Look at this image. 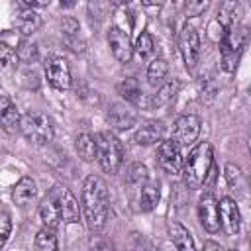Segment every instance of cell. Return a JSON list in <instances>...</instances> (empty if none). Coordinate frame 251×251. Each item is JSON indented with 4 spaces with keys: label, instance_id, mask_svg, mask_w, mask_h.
<instances>
[{
    "label": "cell",
    "instance_id": "obj_1",
    "mask_svg": "<svg viewBox=\"0 0 251 251\" xmlns=\"http://www.w3.org/2000/svg\"><path fill=\"white\" fill-rule=\"evenodd\" d=\"M82 210H84L86 226L92 231H100L106 226V220H108V188H106V182L96 175H90V176L84 178Z\"/></svg>",
    "mask_w": 251,
    "mask_h": 251
},
{
    "label": "cell",
    "instance_id": "obj_2",
    "mask_svg": "<svg viewBox=\"0 0 251 251\" xmlns=\"http://www.w3.org/2000/svg\"><path fill=\"white\" fill-rule=\"evenodd\" d=\"M214 167V153H212V145L210 143H198L186 157L184 165H182V178L184 184L192 190L200 188L202 184H206V178L210 175Z\"/></svg>",
    "mask_w": 251,
    "mask_h": 251
},
{
    "label": "cell",
    "instance_id": "obj_3",
    "mask_svg": "<svg viewBox=\"0 0 251 251\" xmlns=\"http://www.w3.org/2000/svg\"><path fill=\"white\" fill-rule=\"evenodd\" d=\"M249 27L245 25H237L229 31H226V35L220 41V55H222V69L231 73L239 61V55L245 47V43L249 41Z\"/></svg>",
    "mask_w": 251,
    "mask_h": 251
},
{
    "label": "cell",
    "instance_id": "obj_4",
    "mask_svg": "<svg viewBox=\"0 0 251 251\" xmlns=\"http://www.w3.org/2000/svg\"><path fill=\"white\" fill-rule=\"evenodd\" d=\"M20 129L25 135V139H29L35 145H47L53 139V124L49 116L37 110H29L22 116Z\"/></svg>",
    "mask_w": 251,
    "mask_h": 251
},
{
    "label": "cell",
    "instance_id": "obj_5",
    "mask_svg": "<svg viewBox=\"0 0 251 251\" xmlns=\"http://www.w3.org/2000/svg\"><path fill=\"white\" fill-rule=\"evenodd\" d=\"M96 145H98V163L104 169V173H118L122 161H124V147L120 139L112 131H100L96 135Z\"/></svg>",
    "mask_w": 251,
    "mask_h": 251
},
{
    "label": "cell",
    "instance_id": "obj_6",
    "mask_svg": "<svg viewBox=\"0 0 251 251\" xmlns=\"http://www.w3.org/2000/svg\"><path fill=\"white\" fill-rule=\"evenodd\" d=\"M53 202L57 204L59 212H61V218L65 224H75L78 222V216H80V204L78 200L75 198V194L67 188V186H61V184H55L49 192H47Z\"/></svg>",
    "mask_w": 251,
    "mask_h": 251
},
{
    "label": "cell",
    "instance_id": "obj_7",
    "mask_svg": "<svg viewBox=\"0 0 251 251\" xmlns=\"http://www.w3.org/2000/svg\"><path fill=\"white\" fill-rule=\"evenodd\" d=\"M200 118L198 116H192V114H186V116H180L176 118L175 122V127H173V139L180 145V147H188L192 145L198 135H200Z\"/></svg>",
    "mask_w": 251,
    "mask_h": 251
},
{
    "label": "cell",
    "instance_id": "obj_8",
    "mask_svg": "<svg viewBox=\"0 0 251 251\" xmlns=\"http://www.w3.org/2000/svg\"><path fill=\"white\" fill-rule=\"evenodd\" d=\"M45 78L57 90H67L71 86V69L63 57H53L45 63Z\"/></svg>",
    "mask_w": 251,
    "mask_h": 251
},
{
    "label": "cell",
    "instance_id": "obj_9",
    "mask_svg": "<svg viewBox=\"0 0 251 251\" xmlns=\"http://www.w3.org/2000/svg\"><path fill=\"white\" fill-rule=\"evenodd\" d=\"M178 47L182 53V59L186 63L188 69H192L198 61V53H200V37L198 31L192 25H184L178 33Z\"/></svg>",
    "mask_w": 251,
    "mask_h": 251
},
{
    "label": "cell",
    "instance_id": "obj_10",
    "mask_svg": "<svg viewBox=\"0 0 251 251\" xmlns=\"http://www.w3.org/2000/svg\"><path fill=\"white\" fill-rule=\"evenodd\" d=\"M159 165L169 175H178L182 171V157L180 145L175 139H165L159 145Z\"/></svg>",
    "mask_w": 251,
    "mask_h": 251
},
{
    "label": "cell",
    "instance_id": "obj_11",
    "mask_svg": "<svg viewBox=\"0 0 251 251\" xmlns=\"http://www.w3.org/2000/svg\"><path fill=\"white\" fill-rule=\"evenodd\" d=\"M108 45H110V49H112V55H114L120 63H129V59H131L135 47L131 45L129 35H127L122 27H118V25L110 27V31H108Z\"/></svg>",
    "mask_w": 251,
    "mask_h": 251
},
{
    "label": "cell",
    "instance_id": "obj_12",
    "mask_svg": "<svg viewBox=\"0 0 251 251\" xmlns=\"http://www.w3.org/2000/svg\"><path fill=\"white\" fill-rule=\"evenodd\" d=\"M198 216L200 224L204 226L206 231L216 233L220 229V204L212 194H204L198 202Z\"/></svg>",
    "mask_w": 251,
    "mask_h": 251
},
{
    "label": "cell",
    "instance_id": "obj_13",
    "mask_svg": "<svg viewBox=\"0 0 251 251\" xmlns=\"http://www.w3.org/2000/svg\"><path fill=\"white\" fill-rule=\"evenodd\" d=\"M220 226L227 235H237L241 229V214L231 198L220 200Z\"/></svg>",
    "mask_w": 251,
    "mask_h": 251
},
{
    "label": "cell",
    "instance_id": "obj_14",
    "mask_svg": "<svg viewBox=\"0 0 251 251\" xmlns=\"http://www.w3.org/2000/svg\"><path fill=\"white\" fill-rule=\"evenodd\" d=\"M241 16H243V8H241L239 2H222L216 22H218L226 31H229V29H233V27L239 25Z\"/></svg>",
    "mask_w": 251,
    "mask_h": 251
},
{
    "label": "cell",
    "instance_id": "obj_15",
    "mask_svg": "<svg viewBox=\"0 0 251 251\" xmlns=\"http://www.w3.org/2000/svg\"><path fill=\"white\" fill-rule=\"evenodd\" d=\"M167 231H169V237H171L173 245L176 247V251H196V249H194V239H192L190 231H188L182 224H178V222H169Z\"/></svg>",
    "mask_w": 251,
    "mask_h": 251
},
{
    "label": "cell",
    "instance_id": "obj_16",
    "mask_svg": "<svg viewBox=\"0 0 251 251\" xmlns=\"http://www.w3.org/2000/svg\"><path fill=\"white\" fill-rule=\"evenodd\" d=\"M35 194H37V186L31 176H22L12 188V198L18 206H27L29 202H33Z\"/></svg>",
    "mask_w": 251,
    "mask_h": 251
},
{
    "label": "cell",
    "instance_id": "obj_17",
    "mask_svg": "<svg viewBox=\"0 0 251 251\" xmlns=\"http://www.w3.org/2000/svg\"><path fill=\"white\" fill-rule=\"evenodd\" d=\"M163 135H165V126L161 122H147L135 131L133 139L139 145H153L157 141H163Z\"/></svg>",
    "mask_w": 251,
    "mask_h": 251
},
{
    "label": "cell",
    "instance_id": "obj_18",
    "mask_svg": "<svg viewBox=\"0 0 251 251\" xmlns=\"http://www.w3.org/2000/svg\"><path fill=\"white\" fill-rule=\"evenodd\" d=\"M39 218H41L43 226L49 227V229H57L59 224L63 222L61 212H59L57 204L53 202V198H51L49 194H47V196L41 200V204H39Z\"/></svg>",
    "mask_w": 251,
    "mask_h": 251
},
{
    "label": "cell",
    "instance_id": "obj_19",
    "mask_svg": "<svg viewBox=\"0 0 251 251\" xmlns=\"http://www.w3.org/2000/svg\"><path fill=\"white\" fill-rule=\"evenodd\" d=\"M14 24H16V27H18L20 33L31 35L33 31H37L41 27V16L37 12H33V10H29V8H25V10H22L16 16V22Z\"/></svg>",
    "mask_w": 251,
    "mask_h": 251
},
{
    "label": "cell",
    "instance_id": "obj_20",
    "mask_svg": "<svg viewBox=\"0 0 251 251\" xmlns=\"http://www.w3.org/2000/svg\"><path fill=\"white\" fill-rule=\"evenodd\" d=\"M108 122L118 129H127L135 124V114L131 110H127L126 106L114 104L112 110L108 112Z\"/></svg>",
    "mask_w": 251,
    "mask_h": 251
},
{
    "label": "cell",
    "instance_id": "obj_21",
    "mask_svg": "<svg viewBox=\"0 0 251 251\" xmlns=\"http://www.w3.org/2000/svg\"><path fill=\"white\" fill-rule=\"evenodd\" d=\"M75 147H76V153H78V157H80L82 161L90 163V161L98 159V145H96V137H92L90 133H80V135L76 137Z\"/></svg>",
    "mask_w": 251,
    "mask_h": 251
},
{
    "label": "cell",
    "instance_id": "obj_22",
    "mask_svg": "<svg viewBox=\"0 0 251 251\" xmlns=\"http://www.w3.org/2000/svg\"><path fill=\"white\" fill-rule=\"evenodd\" d=\"M159 198H161V192H159V184L157 182H149L143 186L141 194H139V208L143 212H151L157 204H159Z\"/></svg>",
    "mask_w": 251,
    "mask_h": 251
},
{
    "label": "cell",
    "instance_id": "obj_23",
    "mask_svg": "<svg viewBox=\"0 0 251 251\" xmlns=\"http://www.w3.org/2000/svg\"><path fill=\"white\" fill-rule=\"evenodd\" d=\"M176 92H178V82H176V80L165 82V84H163V86L157 90V94L151 98V106H153V108L167 106L169 102H173V100H175Z\"/></svg>",
    "mask_w": 251,
    "mask_h": 251
},
{
    "label": "cell",
    "instance_id": "obj_24",
    "mask_svg": "<svg viewBox=\"0 0 251 251\" xmlns=\"http://www.w3.org/2000/svg\"><path fill=\"white\" fill-rule=\"evenodd\" d=\"M118 92H120V96L126 98L127 102L137 104V102L141 100V88H139V84H137L135 78H126V80H122V82L118 84Z\"/></svg>",
    "mask_w": 251,
    "mask_h": 251
},
{
    "label": "cell",
    "instance_id": "obj_25",
    "mask_svg": "<svg viewBox=\"0 0 251 251\" xmlns=\"http://www.w3.org/2000/svg\"><path fill=\"white\" fill-rule=\"evenodd\" d=\"M35 249L37 251H57V235L55 229L43 227L35 235Z\"/></svg>",
    "mask_w": 251,
    "mask_h": 251
},
{
    "label": "cell",
    "instance_id": "obj_26",
    "mask_svg": "<svg viewBox=\"0 0 251 251\" xmlns=\"http://www.w3.org/2000/svg\"><path fill=\"white\" fill-rule=\"evenodd\" d=\"M167 73H169V65H167L165 59H155V61H151L149 67H147V80H149V84L155 86V84L163 82V78L167 76Z\"/></svg>",
    "mask_w": 251,
    "mask_h": 251
},
{
    "label": "cell",
    "instance_id": "obj_27",
    "mask_svg": "<svg viewBox=\"0 0 251 251\" xmlns=\"http://www.w3.org/2000/svg\"><path fill=\"white\" fill-rule=\"evenodd\" d=\"M0 122H2V127L12 133V131H16V127H20L22 116L18 114V108L12 104V106H8L6 110L0 112Z\"/></svg>",
    "mask_w": 251,
    "mask_h": 251
},
{
    "label": "cell",
    "instance_id": "obj_28",
    "mask_svg": "<svg viewBox=\"0 0 251 251\" xmlns=\"http://www.w3.org/2000/svg\"><path fill=\"white\" fill-rule=\"evenodd\" d=\"M16 55H18V59L20 61H24V63H33L35 59H37V45L35 43H31V41H20L18 43V47H16Z\"/></svg>",
    "mask_w": 251,
    "mask_h": 251
},
{
    "label": "cell",
    "instance_id": "obj_29",
    "mask_svg": "<svg viewBox=\"0 0 251 251\" xmlns=\"http://www.w3.org/2000/svg\"><path fill=\"white\" fill-rule=\"evenodd\" d=\"M153 47H155L153 37H151L147 31H141V33L137 35V39H135V51H137V55H139L141 59H145V57H149V55L153 53Z\"/></svg>",
    "mask_w": 251,
    "mask_h": 251
},
{
    "label": "cell",
    "instance_id": "obj_30",
    "mask_svg": "<svg viewBox=\"0 0 251 251\" xmlns=\"http://www.w3.org/2000/svg\"><path fill=\"white\" fill-rule=\"evenodd\" d=\"M16 61H18L16 49H12V47L6 45V43H0V65H2V71L6 73L12 65H16Z\"/></svg>",
    "mask_w": 251,
    "mask_h": 251
},
{
    "label": "cell",
    "instance_id": "obj_31",
    "mask_svg": "<svg viewBox=\"0 0 251 251\" xmlns=\"http://www.w3.org/2000/svg\"><path fill=\"white\" fill-rule=\"evenodd\" d=\"M226 180H227V184L235 190V188H239V186L245 182V176H243V173H241L239 167L227 165V167H226Z\"/></svg>",
    "mask_w": 251,
    "mask_h": 251
},
{
    "label": "cell",
    "instance_id": "obj_32",
    "mask_svg": "<svg viewBox=\"0 0 251 251\" xmlns=\"http://www.w3.org/2000/svg\"><path fill=\"white\" fill-rule=\"evenodd\" d=\"M127 180H129L131 184H135V186H139L141 182H145V180H147V169H145V165H141V163L131 165L129 175H127Z\"/></svg>",
    "mask_w": 251,
    "mask_h": 251
},
{
    "label": "cell",
    "instance_id": "obj_33",
    "mask_svg": "<svg viewBox=\"0 0 251 251\" xmlns=\"http://www.w3.org/2000/svg\"><path fill=\"white\" fill-rule=\"evenodd\" d=\"M78 22L73 18V16H65L63 20H61V29H63V33L67 35V37H73V35H76L78 33Z\"/></svg>",
    "mask_w": 251,
    "mask_h": 251
},
{
    "label": "cell",
    "instance_id": "obj_34",
    "mask_svg": "<svg viewBox=\"0 0 251 251\" xmlns=\"http://www.w3.org/2000/svg\"><path fill=\"white\" fill-rule=\"evenodd\" d=\"M0 226H2V231H0L2 239H0V243L4 245L8 241V237H10V231H12V220H10V214L8 212H2L0 214Z\"/></svg>",
    "mask_w": 251,
    "mask_h": 251
},
{
    "label": "cell",
    "instance_id": "obj_35",
    "mask_svg": "<svg viewBox=\"0 0 251 251\" xmlns=\"http://www.w3.org/2000/svg\"><path fill=\"white\" fill-rule=\"evenodd\" d=\"M133 245H135V251H159L151 241L139 237L137 233H135V237H133Z\"/></svg>",
    "mask_w": 251,
    "mask_h": 251
},
{
    "label": "cell",
    "instance_id": "obj_36",
    "mask_svg": "<svg viewBox=\"0 0 251 251\" xmlns=\"http://www.w3.org/2000/svg\"><path fill=\"white\" fill-rule=\"evenodd\" d=\"M208 8V2H188L186 4V16H198Z\"/></svg>",
    "mask_w": 251,
    "mask_h": 251
},
{
    "label": "cell",
    "instance_id": "obj_37",
    "mask_svg": "<svg viewBox=\"0 0 251 251\" xmlns=\"http://www.w3.org/2000/svg\"><path fill=\"white\" fill-rule=\"evenodd\" d=\"M92 251H114V245L110 241H98L92 243Z\"/></svg>",
    "mask_w": 251,
    "mask_h": 251
},
{
    "label": "cell",
    "instance_id": "obj_38",
    "mask_svg": "<svg viewBox=\"0 0 251 251\" xmlns=\"http://www.w3.org/2000/svg\"><path fill=\"white\" fill-rule=\"evenodd\" d=\"M202 251H224V247L220 243H216V241H206Z\"/></svg>",
    "mask_w": 251,
    "mask_h": 251
},
{
    "label": "cell",
    "instance_id": "obj_39",
    "mask_svg": "<svg viewBox=\"0 0 251 251\" xmlns=\"http://www.w3.org/2000/svg\"><path fill=\"white\" fill-rule=\"evenodd\" d=\"M8 106H12V102H10L8 94H2V96H0V112H2V110H6Z\"/></svg>",
    "mask_w": 251,
    "mask_h": 251
},
{
    "label": "cell",
    "instance_id": "obj_40",
    "mask_svg": "<svg viewBox=\"0 0 251 251\" xmlns=\"http://www.w3.org/2000/svg\"><path fill=\"white\" fill-rule=\"evenodd\" d=\"M247 145H249V151H251V139H249V143H247Z\"/></svg>",
    "mask_w": 251,
    "mask_h": 251
}]
</instances>
